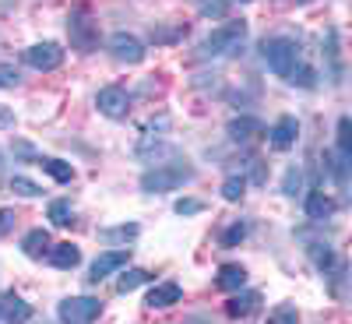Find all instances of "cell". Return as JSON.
I'll return each mask as SVG.
<instances>
[{
  "label": "cell",
  "instance_id": "1",
  "mask_svg": "<svg viewBox=\"0 0 352 324\" xmlns=\"http://www.w3.org/2000/svg\"><path fill=\"white\" fill-rule=\"evenodd\" d=\"M194 176H197V169L187 159H169V162H159L155 169L141 173V191L144 194H169V191H180L184 184H190Z\"/></svg>",
  "mask_w": 352,
  "mask_h": 324
},
{
  "label": "cell",
  "instance_id": "2",
  "mask_svg": "<svg viewBox=\"0 0 352 324\" xmlns=\"http://www.w3.org/2000/svg\"><path fill=\"white\" fill-rule=\"evenodd\" d=\"M261 56H264V64H268V71L278 74V78H289V71L303 61L300 43L289 39V36H272V39H264V43H261Z\"/></svg>",
  "mask_w": 352,
  "mask_h": 324
},
{
  "label": "cell",
  "instance_id": "3",
  "mask_svg": "<svg viewBox=\"0 0 352 324\" xmlns=\"http://www.w3.org/2000/svg\"><path fill=\"white\" fill-rule=\"evenodd\" d=\"M247 46V21H226L201 43V56H236Z\"/></svg>",
  "mask_w": 352,
  "mask_h": 324
},
{
  "label": "cell",
  "instance_id": "4",
  "mask_svg": "<svg viewBox=\"0 0 352 324\" xmlns=\"http://www.w3.org/2000/svg\"><path fill=\"white\" fill-rule=\"evenodd\" d=\"M320 56H324V78L342 88L345 85V56H342V36L338 28H324V39H320Z\"/></svg>",
  "mask_w": 352,
  "mask_h": 324
},
{
  "label": "cell",
  "instance_id": "5",
  "mask_svg": "<svg viewBox=\"0 0 352 324\" xmlns=\"http://www.w3.org/2000/svg\"><path fill=\"white\" fill-rule=\"evenodd\" d=\"M102 314V303L96 296H67L56 307V317L60 324H96Z\"/></svg>",
  "mask_w": 352,
  "mask_h": 324
},
{
  "label": "cell",
  "instance_id": "6",
  "mask_svg": "<svg viewBox=\"0 0 352 324\" xmlns=\"http://www.w3.org/2000/svg\"><path fill=\"white\" fill-rule=\"evenodd\" d=\"M67 36H71V46L78 53H96L99 50V25L88 18L85 11H74L67 18Z\"/></svg>",
  "mask_w": 352,
  "mask_h": 324
},
{
  "label": "cell",
  "instance_id": "7",
  "mask_svg": "<svg viewBox=\"0 0 352 324\" xmlns=\"http://www.w3.org/2000/svg\"><path fill=\"white\" fill-rule=\"evenodd\" d=\"M96 106H99L102 116H109V120H124L131 113V92L124 85H106V88H99Z\"/></svg>",
  "mask_w": 352,
  "mask_h": 324
},
{
  "label": "cell",
  "instance_id": "8",
  "mask_svg": "<svg viewBox=\"0 0 352 324\" xmlns=\"http://www.w3.org/2000/svg\"><path fill=\"white\" fill-rule=\"evenodd\" d=\"M21 61L32 71H56L64 64V46L60 43H36L21 53Z\"/></svg>",
  "mask_w": 352,
  "mask_h": 324
},
{
  "label": "cell",
  "instance_id": "9",
  "mask_svg": "<svg viewBox=\"0 0 352 324\" xmlns=\"http://www.w3.org/2000/svg\"><path fill=\"white\" fill-rule=\"evenodd\" d=\"M127 257H131V247L102 250V254L92 261V268H88V282L99 285V282H102V279H109L113 272H124V268H127Z\"/></svg>",
  "mask_w": 352,
  "mask_h": 324
},
{
  "label": "cell",
  "instance_id": "10",
  "mask_svg": "<svg viewBox=\"0 0 352 324\" xmlns=\"http://www.w3.org/2000/svg\"><path fill=\"white\" fill-rule=\"evenodd\" d=\"M109 53H113V61H120V64H141L144 61V43L138 39V36H131V32H113L109 36Z\"/></svg>",
  "mask_w": 352,
  "mask_h": 324
},
{
  "label": "cell",
  "instance_id": "11",
  "mask_svg": "<svg viewBox=\"0 0 352 324\" xmlns=\"http://www.w3.org/2000/svg\"><path fill=\"white\" fill-rule=\"evenodd\" d=\"M296 138H300V120H296L292 113L278 116V120L272 124V131H268V141H272V149H275V152L292 149V144H296Z\"/></svg>",
  "mask_w": 352,
  "mask_h": 324
},
{
  "label": "cell",
  "instance_id": "12",
  "mask_svg": "<svg viewBox=\"0 0 352 324\" xmlns=\"http://www.w3.org/2000/svg\"><path fill=\"white\" fill-rule=\"evenodd\" d=\"M0 321L4 324H25V321H32V307L21 296H14V292H4V296H0Z\"/></svg>",
  "mask_w": 352,
  "mask_h": 324
},
{
  "label": "cell",
  "instance_id": "13",
  "mask_svg": "<svg viewBox=\"0 0 352 324\" xmlns=\"http://www.w3.org/2000/svg\"><path fill=\"white\" fill-rule=\"evenodd\" d=\"M261 307V292L257 289H236L226 303V314L229 317H250L254 310Z\"/></svg>",
  "mask_w": 352,
  "mask_h": 324
},
{
  "label": "cell",
  "instance_id": "14",
  "mask_svg": "<svg viewBox=\"0 0 352 324\" xmlns=\"http://www.w3.org/2000/svg\"><path fill=\"white\" fill-rule=\"evenodd\" d=\"M184 300V289L176 285V282H159V285H152V292H148V303L152 310H166V307H173V303H180Z\"/></svg>",
  "mask_w": 352,
  "mask_h": 324
},
{
  "label": "cell",
  "instance_id": "15",
  "mask_svg": "<svg viewBox=\"0 0 352 324\" xmlns=\"http://www.w3.org/2000/svg\"><path fill=\"white\" fill-rule=\"evenodd\" d=\"M226 134H229V141H250V138H257V134H264V124L257 120V116H232L229 120V127H226Z\"/></svg>",
  "mask_w": 352,
  "mask_h": 324
},
{
  "label": "cell",
  "instance_id": "16",
  "mask_svg": "<svg viewBox=\"0 0 352 324\" xmlns=\"http://www.w3.org/2000/svg\"><path fill=\"white\" fill-rule=\"evenodd\" d=\"M46 261L53 264V268H60V272H71V268H78V264H81V250L74 244H53L46 250Z\"/></svg>",
  "mask_w": 352,
  "mask_h": 324
},
{
  "label": "cell",
  "instance_id": "17",
  "mask_svg": "<svg viewBox=\"0 0 352 324\" xmlns=\"http://www.w3.org/2000/svg\"><path fill=\"white\" fill-rule=\"evenodd\" d=\"M50 247H53V240H50L46 229H32V233H25V240H21V254L32 257V261H43Z\"/></svg>",
  "mask_w": 352,
  "mask_h": 324
},
{
  "label": "cell",
  "instance_id": "18",
  "mask_svg": "<svg viewBox=\"0 0 352 324\" xmlns=\"http://www.w3.org/2000/svg\"><path fill=\"white\" fill-rule=\"evenodd\" d=\"M215 285L226 289V292L243 289V285H247V268H243V264H222L219 275H215Z\"/></svg>",
  "mask_w": 352,
  "mask_h": 324
},
{
  "label": "cell",
  "instance_id": "19",
  "mask_svg": "<svg viewBox=\"0 0 352 324\" xmlns=\"http://www.w3.org/2000/svg\"><path fill=\"white\" fill-rule=\"evenodd\" d=\"M331 215H335V201H331L328 194L314 191V194L307 197V219H310V222H324V219H331Z\"/></svg>",
  "mask_w": 352,
  "mask_h": 324
},
{
  "label": "cell",
  "instance_id": "20",
  "mask_svg": "<svg viewBox=\"0 0 352 324\" xmlns=\"http://www.w3.org/2000/svg\"><path fill=\"white\" fill-rule=\"evenodd\" d=\"M39 166H43V173H50V176H53L56 184H71V180H74V166H71V162H64V159H46V155H43V162H39Z\"/></svg>",
  "mask_w": 352,
  "mask_h": 324
},
{
  "label": "cell",
  "instance_id": "21",
  "mask_svg": "<svg viewBox=\"0 0 352 324\" xmlns=\"http://www.w3.org/2000/svg\"><path fill=\"white\" fill-rule=\"evenodd\" d=\"M324 169L331 173V180H335L338 187H345V180H349V159H342V155L331 149V152H324Z\"/></svg>",
  "mask_w": 352,
  "mask_h": 324
},
{
  "label": "cell",
  "instance_id": "22",
  "mask_svg": "<svg viewBox=\"0 0 352 324\" xmlns=\"http://www.w3.org/2000/svg\"><path fill=\"white\" fill-rule=\"evenodd\" d=\"M307 254H310V261L317 264V272H324V275H328V272L335 268V250H331L328 244H310Z\"/></svg>",
  "mask_w": 352,
  "mask_h": 324
},
{
  "label": "cell",
  "instance_id": "23",
  "mask_svg": "<svg viewBox=\"0 0 352 324\" xmlns=\"http://www.w3.org/2000/svg\"><path fill=\"white\" fill-rule=\"evenodd\" d=\"M53 226H71L74 222V208H71V201H64V197H56V201H50V215H46Z\"/></svg>",
  "mask_w": 352,
  "mask_h": 324
},
{
  "label": "cell",
  "instance_id": "24",
  "mask_svg": "<svg viewBox=\"0 0 352 324\" xmlns=\"http://www.w3.org/2000/svg\"><path fill=\"white\" fill-rule=\"evenodd\" d=\"M148 279L152 275L144 272V268H127V272H120V279H116V289H120V292H134L138 285H144Z\"/></svg>",
  "mask_w": 352,
  "mask_h": 324
},
{
  "label": "cell",
  "instance_id": "25",
  "mask_svg": "<svg viewBox=\"0 0 352 324\" xmlns=\"http://www.w3.org/2000/svg\"><path fill=\"white\" fill-rule=\"evenodd\" d=\"M335 152L352 162V120H349V116L338 120V144H335Z\"/></svg>",
  "mask_w": 352,
  "mask_h": 324
},
{
  "label": "cell",
  "instance_id": "26",
  "mask_svg": "<svg viewBox=\"0 0 352 324\" xmlns=\"http://www.w3.org/2000/svg\"><path fill=\"white\" fill-rule=\"evenodd\" d=\"M300 191H303V169L300 166H289L285 176H282V194L285 197H296Z\"/></svg>",
  "mask_w": 352,
  "mask_h": 324
},
{
  "label": "cell",
  "instance_id": "27",
  "mask_svg": "<svg viewBox=\"0 0 352 324\" xmlns=\"http://www.w3.org/2000/svg\"><path fill=\"white\" fill-rule=\"evenodd\" d=\"M138 233H141L138 222H124V226H109V229H102L99 237H102V240H124V244H127V240L138 237Z\"/></svg>",
  "mask_w": 352,
  "mask_h": 324
},
{
  "label": "cell",
  "instance_id": "28",
  "mask_svg": "<svg viewBox=\"0 0 352 324\" xmlns=\"http://www.w3.org/2000/svg\"><path fill=\"white\" fill-rule=\"evenodd\" d=\"M194 8L204 18H226L229 14V0H194Z\"/></svg>",
  "mask_w": 352,
  "mask_h": 324
},
{
  "label": "cell",
  "instance_id": "29",
  "mask_svg": "<svg viewBox=\"0 0 352 324\" xmlns=\"http://www.w3.org/2000/svg\"><path fill=\"white\" fill-rule=\"evenodd\" d=\"M285 81H289V85H300V88H314V85H317V74H314V67H307V64L300 61L296 67L289 71Z\"/></svg>",
  "mask_w": 352,
  "mask_h": 324
},
{
  "label": "cell",
  "instance_id": "30",
  "mask_svg": "<svg viewBox=\"0 0 352 324\" xmlns=\"http://www.w3.org/2000/svg\"><path fill=\"white\" fill-rule=\"evenodd\" d=\"M11 191H14L18 197H39V194H43V187H39L36 180H28V176H11Z\"/></svg>",
  "mask_w": 352,
  "mask_h": 324
},
{
  "label": "cell",
  "instance_id": "31",
  "mask_svg": "<svg viewBox=\"0 0 352 324\" xmlns=\"http://www.w3.org/2000/svg\"><path fill=\"white\" fill-rule=\"evenodd\" d=\"M268 324H300V310L292 307V303H282L268 314Z\"/></svg>",
  "mask_w": 352,
  "mask_h": 324
},
{
  "label": "cell",
  "instance_id": "32",
  "mask_svg": "<svg viewBox=\"0 0 352 324\" xmlns=\"http://www.w3.org/2000/svg\"><path fill=\"white\" fill-rule=\"evenodd\" d=\"M247 194V176H229V180L222 184V197L226 201H240Z\"/></svg>",
  "mask_w": 352,
  "mask_h": 324
},
{
  "label": "cell",
  "instance_id": "33",
  "mask_svg": "<svg viewBox=\"0 0 352 324\" xmlns=\"http://www.w3.org/2000/svg\"><path fill=\"white\" fill-rule=\"evenodd\" d=\"M187 32V28L184 25H176V28H166V25H155L152 28V43H176V39H180Z\"/></svg>",
  "mask_w": 352,
  "mask_h": 324
},
{
  "label": "cell",
  "instance_id": "34",
  "mask_svg": "<svg viewBox=\"0 0 352 324\" xmlns=\"http://www.w3.org/2000/svg\"><path fill=\"white\" fill-rule=\"evenodd\" d=\"M247 237V222H232L226 233H222V247H240Z\"/></svg>",
  "mask_w": 352,
  "mask_h": 324
},
{
  "label": "cell",
  "instance_id": "35",
  "mask_svg": "<svg viewBox=\"0 0 352 324\" xmlns=\"http://www.w3.org/2000/svg\"><path fill=\"white\" fill-rule=\"evenodd\" d=\"M173 212L176 215H197V212H204V201H197V197H180L173 204Z\"/></svg>",
  "mask_w": 352,
  "mask_h": 324
},
{
  "label": "cell",
  "instance_id": "36",
  "mask_svg": "<svg viewBox=\"0 0 352 324\" xmlns=\"http://www.w3.org/2000/svg\"><path fill=\"white\" fill-rule=\"evenodd\" d=\"M11 152H14L18 159H28V162H36V166L43 162V155H39V152H36V149H32V144H28V141H14V149H11Z\"/></svg>",
  "mask_w": 352,
  "mask_h": 324
},
{
  "label": "cell",
  "instance_id": "37",
  "mask_svg": "<svg viewBox=\"0 0 352 324\" xmlns=\"http://www.w3.org/2000/svg\"><path fill=\"white\" fill-rule=\"evenodd\" d=\"M18 85H21V74L11 64H0V88H18Z\"/></svg>",
  "mask_w": 352,
  "mask_h": 324
},
{
  "label": "cell",
  "instance_id": "38",
  "mask_svg": "<svg viewBox=\"0 0 352 324\" xmlns=\"http://www.w3.org/2000/svg\"><path fill=\"white\" fill-rule=\"evenodd\" d=\"M11 229H14V212L11 208H0V237H8Z\"/></svg>",
  "mask_w": 352,
  "mask_h": 324
},
{
  "label": "cell",
  "instance_id": "39",
  "mask_svg": "<svg viewBox=\"0 0 352 324\" xmlns=\"http://www.w3.org/2000/svg\"><path fill=\"white\" fill-rule=\"evenodd\" d=\"M0 127H14V113L0 106Z\"/></svg>",
  "mask_w": 352,
  "mask_h": 324
},
{
  "label": "cell",
  "instance_id": "40",
  "mask_svg": "<svg viewBox=\"0 0 352 324\" xmlns=\"http://www.w3.org/2000/svg\"><path fill=\"white\" fill-rule=\"evenodd\" d=\"M0 169H4V155H0Z\"/></svg>",
  "mask_w": 352,
  "mask_h": 324
},
{
  "label": "cell",
  "instance_id": "41",
  "mask_svg": "<svg viewBox=\"0 0 352 324\" xmlns=\"http://www.w3.org/2000/svg\"><path fill=\"white\" fill-rule=\"evenodd\" d=\"M243 4H250V0H243Z\"/></svg>",
  "mask_w": 352,
  "mask_h": 324
}]
</instances>
